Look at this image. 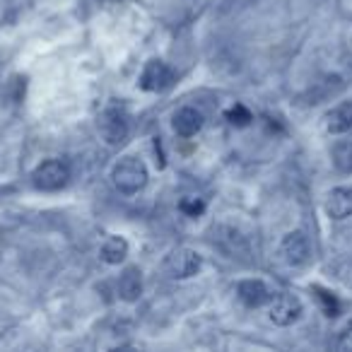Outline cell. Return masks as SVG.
Returning a JSON list of instances; mask_svg holds the SVG:
<instances>
[{
    "label": "cell",
    "instance_id": "obj_7",
    "mask_svg": "<svg viewBox=\"0 0 352 352\" xmlns=\"http://www.w3.org/2000/svg\"><path fill=\"white\" fill-rule=\"evenodd\" d=\"M280 251H283L285 261L289 265H304L311 256V246H309V239L304 236V232H289L287 236L280 244Z\"/></svg>",
    "mask_w": 352,
    "mask_h": 352
},
{
    "label": "cell",
    "instance_id": "obj_1",
    "mask_svg": "<svg viewBox=\"0 0 352 352\" xmlns=\"http://www.w3.org/2000/svg\"><path fill=\"white\" fill-rule=\"evenodd\" d=\"M111 179L118 191L126 193V196H133V193H138L147 184V166L138 157H123L113 166Z\"/></svg>",
    "mask_w": 352,
    "mask_h": 352
},
{
    "label": "cell",
    "instance_id": "obj_18",
    "mask_svg": "<svg viewBox=\"0 0 352 352\" xmlns=\"http://www.w3.org/2000/svg\"><path fill=\"white\" fill-rule=\"evenodd\" d=\"M338 350L352 352V326L340 333V338H338Z\"/></svg>",
    "mask_w": 352,
    "mask_h": 352
},
{
    "label": "cell",
    "instance_id": "obj_15",
    "mask_svg": "<svg viewBox=\"0 0 352 352\" xmlns=\"http://www.w3.org/2000/svg\"><path fill=\"white\" fill-rule=\"evenodd\" d=\"M227 121H230L232 126L244 128V126H249V123L254 121V116H251V111L244 107V104H234V107L227 111Z\"/></svg>",
    "mask_w": 352,
    "mask_h": 352
},
{
    "label": "cell",
    "instance_id": "obj_14",
    "mask_svg": "<svg viewBox=\"0 0 352 352\" xmlns=\"http://www.w3.org/2000/svg\"><path fill=\"white\" fill-rule=\"evenodd\" d=\"M333 164L342 174H352V140H340L333 145Z\"/></svg>",
    "mask_w": 352,
    "mask_h": 352
},
{
    "label": "cell",
    "instance_id": "obj_5",
    "mask_svg": "<svg viewBox=\"0 0 352 352\" xmlns=\"http://www.w3.org/2000/svg\"><path fill=\"white\" fill-rule=\"evenodd\" d=\"M268 316L275 326H292L302 316V302L294 294H278L268 302Z\"/></svg>",
    "mask_w": 352,
    "mask_h": 352
},
{
    "label": "cell",
    "instance_id": "obj_11",
    "mask_svg": "<svg viewBox=\"0 0 352 352\" xmlns=\"http://www.w3.org/2000/svg\"><path fill=\"white\" fill-rule=\"evenodd\" d=\"M352 128V102H342L333 111L326 113V131L328 133H347Z\"/></svg>",
    "mask_w": 352,
    "mask_h": 352
},
{
    "label": "cell",
    "instance_id": "obj_6",
    "mask_svg": "<svg viewBox=\"0 0 352 352\" xmlns=\"http://www.w3.org/2000/svg\"><path fill=\"white\" fill-rule=\"evenodd\" d=\"M174 82V73L164 60H150V63L142 68L140 75V87L145 92H164Z\"/></svg>",
    "mask_w": 352,
    "mask_h": 352
},
{
    "label": "cell",
    "instance_id": "obj_8",
    "mask_svg": "<svg viewBox=\"0 0 352 352\" xmlns=\"http://www.w3.org/2000/svg\"><path fill=\"white\" fill-rule=\"evenodd\" d=\"M236 294H239L241 302L251 309L263 307V304H268L270 299H273L270 289L265 287V283H261V280H241L239 287H236Z\"/></svg>",
    "mask_w": 352,
    "mask_h": 352
},
{
    "label": "cell",
    "instance_id": "obj_3",
    "mask_svg": "<svg viewBox=\"0 0 352 352\" xmlns=\"http://www.w3.org/2000/svg\"><path fill=\"white\" fill-rule=\"evenodd\" d=\"M99 133L109 145H118L128 135V113L121 107H109L99 116Z\"/></svg>",
    "mask_w": 352,
    "mask_h": 352
},
{
    "label": "cell",
    "instance_id": "obj_10",
    "mask_svg": "<svg viewBox=\"0 0 352 352\" xmlns=\"http://www.w3.org/2000/svg\"><path fill=\"white\" fill-rule=\"evenodd\" d=\"M203 128V113L193 107H184L174 113V131L182 138H191L196 135Z\"/></svg>",
    "mask_w": 352,
    "mask_h": 352
},
{
    "label": "cell",
    "instance_id": "obj_12",
    "mask_svg": "<svg viewBox=\"0 0 352 352\" xmlns=\"http://www.w3.org/2000/svg\"><path fill=\"white\" fill-rule=\"evenodd\" d=\"M118 294H121V299H126V302H135V299H140V294H142L140 270L138 268L123 270V275L118 278Z\"/></svg>",
    "mask_w": 352,
    "mask_h": 352
},
{
    "label": "cell",
    "instance_id": "obj_2",
    "mask_svg": "<svg viewBox=\"0 0 352 352\" xmlns=\"http://www.w3.org/2000/svg\"><path fill=\"white\" fill-rule=\"evenodd\" d=\"M32 179H34V186L41 188V191H58V188H63L68 184L70 169L60 160H46L36 166Z\"/></svg>",
    "mask_w": 352,
    "mask_h": 352
},
{
    "label": "cell",
    "instance_id": "obj_13",
    "mask_svg": "<svg viewBox=\"0 0 352 352\" xmlns=\"http://www.w3.org/2000/svg\"><path fill=\"white\" fill-rule=\"evenodd\" d=\"M126 256H128V241L123 239V236H109V239L104 241L102 258L107 261V263L116 265V263H121Z\"/></svg>",
    "mask_w": 352,
    "mask_h": 352
},
{
    "label": "cell",
    "instance_id": "obj_9",
    "mask_svg": "<svg viewBox=\"0 0 352 352\" xmlns=\"http://www.w3.org/2000/svg\"><path fill=\"white\" fill-rule=\"evenodd\" d=\"M326 212L333 220H345L352 215V191L350 188H333L326 198Z\"/></svg>",
    "mask_w": 352,
    "mask_h": 352
},
{
    "label": "cell",
    "instance_id": "obj_4",
    "mask_svg": "<svg viewBox=\"0 0 352 352\" xmlns=\"http://www.w3.org/2000/svg\"><path fill=\"white\" fill-rule=\"evenodd\" d=\"M198 268H201V256L191 249L171 251L164 261V270L169 273V278H176V280L191 278V275L198 273Z\"/></svg>",
    "mask_w": 352,
    "mask_h": 352
},
{
    "label": "cell",
    "instance_id": "obj_17",
    "mask_svg": "<svg viewBox=\"0 0 352 352\" xmlns=\"http://www.w3.org/2000/svg\"><path fill=\"white\" fill-rule=\"evenodd\" d=\"M179 210L186 212L188 217H198L206 210V203H203L201 198H184V201L179 203Z\"/></svg>",
    "mask_w": 352,
    "mask_h": 352
},
{
    "label": "cell",
    "instance_id": "obj_16",
    "mask_svg": "<svg viewBox=\"0 0 352 352\" xmlns=\"http://www.w3.org/2000/svg\"><path fill=\"white\" fill-rule=\"evenodd\" d=\"M314 292H316V299L321 302V307H323V311L328 314V316H338V302H336V297H333L331 292H326V289H321V287H314Z\"/></svg>",
    "mask_w": 352,
    "mask_h": 352
}]
</instances>
